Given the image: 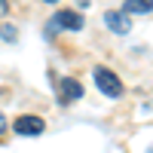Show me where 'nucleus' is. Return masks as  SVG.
I'll return each instance as SVG.
<instances>
[{"instance_id":"nucleus-1","label":"nucleus","mask_w":153,"mask_h":153,"mask_svg":"<svg viewBox=\"0 0 153 153\" xmlns=\"http://www.w3.org/2000/svg\"><path fill=\"white\" fill-rule=\"evenodd\" d=\"M95 83H98V89L104 92L107 98H123V83H120V76L113 74L110 68H95Z\"/></svg>"},{"instance_id":"nucleus-2","label":"nucleus","mask_w":153,"mask_h":153,"mask_svg":"<svg viewBox=\"0 0 153 153\" xmlns=\"http://www.w3.org/2000/svg\"><path fill=\"white\" fill-rule=\"evenodd\" d=\"M12 129H16V135H25V138H37V135H43L46 132V123L40 117H19L16 123H12Z\"/></svg>"},{"instance_id":"nucleus-3","label":"nucleus","mask_w":153,"mask_h":153,"mask_svg":"<svg viewBox=\"0 0 153 153\" xmlns=\"http://www.w3.org/2000/svg\"><path fill=\"white\" fill-rule=\"evenodd\" d=\"M83 98V86L74 80V76H65V80L58 83V101L61 104H71V101Z\"/></svg>"},{"instance_id":"nucleus-4","label":"nucleus","mask_w":153,"mask_h":153,"mask_svg":"<svg viewBox=\"0 0 153 153\" xmlns=\"http://www.w3.org/2000/svg\"><path fill=\"white\" fill-rule=\"evenodd\" d=\"M52 28H68V31H83V16L71 9H61L58 16L52 19Z\"/></svg>"},{"instance_id":"nucleus-5","label":"nucleus","mask_w":153,"mask_h":153,"mask_svg":"<svg viewBox=\"0 0 153 153\" xmlns=\"http://www.w3.org/2000/svg\"><path fill=\"white\" fill-rule=\"evenodd\" d=\"M104 25L113 31V34H129L132 31V22H129V16L126 12H120V9H113V12H107L104 16Z\"/></svg>"},{"instance_id":"nucleus-6","label":"nucleus","mask_w":153,"mask_h":153,"mask_svg":"<svg viewBox=\"0 0 153 153\" xmlns=\"http://www.w3.org/2000/svg\"><path fill=\"white\" fill-rule=\"evenodd\" d=\"M153 9V0H126V6H123V12L129 16V12H138V16H144V12H150Z\"/></svg>"},{"instance_id":"nucleus-7","label":"nucleus","mask_w":153,"mask_h":153,"mask_svg":"<svg viewBox=\"0 0 153 153\" xmlns=\"http://www.w3.org/2000/svg\"><path fill=\"white\" fill-rule=\"evenodd\" d=\"M0 37L9 40V43H16V40H19V31L12 28V25H0Z\"/></svg>"},{"instance_id":"nucleus-8","label":"nucleus","mask_w":153,"mask_h":153,"mask_svg":"<svg viewBox=\"0 0 153 153\" xmlns=\"http://www.w3.org/2000/svg\"><path fill=\"white\" fill-rule=\"evenodd\" d=\"M0 135H6V117L0 113Z\"/></svg>"},{"instance_id":"nucleus-9","label":"nucleus","mask_w":153,"mask_h":153,"mask_svg":"<svg viewBox=\"0 0 153 153\" xmlns=\"http://www.w3.org/2000/svg\"><path fill=\"white\" fill-rule=\"evenodd\" d=\"M6 9H9V3H6V0H0V16H3Z\"/></svg>"},{"instance_id":"nucleus-10","label":"nucleus","mask_w":153,"mask_h":153,"mask_svg":"<svg viewBox=\"0 0 153 153\" xmlns=\"http://www.w3.org/2000/svg\"><path fill=\"white\" fill-rule=\"evenodd\" d=\"M46 3H58V0H46Z\"/></svg>"}]
</instances>
